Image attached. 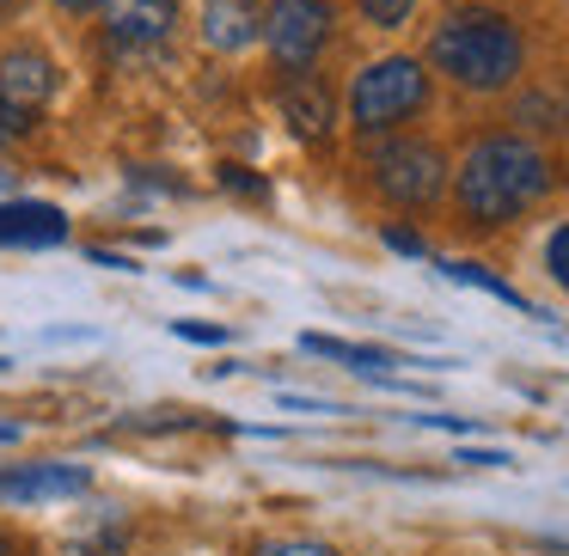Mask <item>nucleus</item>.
I'll return each mask as SVG.
<instances>
[{
  "instance_id": "6e6552de",
  "label": "nucleus",
  "mask_w": 569,
  "mask_h": 556,
  "mask_svg": "<svg viewBox=\"0 0 569 556\" xmlns=\"http://www.w3.org/2000/svg\"><path fill=\"white\" fill-rule=\"evenodd\" d=\"M276 111H282V123L295 129L307 148H325V141L337 135V99L312 68L307 74H288V87L276 92Z\"/></svg>"
},
{
  "instance_id": "423d86ee",
  "label": "nucleus",
  "mask_w": 569,
  "mask_h": 556,
  "mask_svg": "<svg viewBox=\"0 0 569 556\" xmlns=\"http://www.w3.org/2000/svg\"><path fill=\"white\" fill-rule=\"evenodd\" d=\"M99 13H104V38H111V50L148 55V50H160V43L172 38L178 0H104Z\"/></svg>"
},
{
  "instance_id": "aec40b11",
  "label": "nucleus",
  "mask_w": 569,
  "mask_h": 556,
  "mask_svg": "<svg viewBox=\"0 0 569 556\" xmlns=\"http://www.w3.org/2000/svg\"><path fill=\"white\" fill-rule=\"evenodd\" d=\"M172 336H184V343H227L221 324H190V319H178V324H172Z\"/></svg>"
},
{
  "instance_id": "393cba45",
  "label": "nucleus",
  "mask_w": 569,
  "mask_h": 556,
  "mask_svg": "<svg viewBox=\"0 0 569 556\" xmlns=\"http://www.w3.org/2000/svg\"><path fill=\"white\" fill-rule=\"evenodd\" d=\"M13 441H26V428L19 422H0V446H13Z\"/></svg>"
},
{
  "instance_id": "2eb2a0df",
  "label": "nucleus",
  "mask_w": 569,
  "mask_h": 556,
  "mask_svg": "<svg viewBox=\"0 0 569 556\" xmlns=\"http://www.w3.org/2000/svg\"><path fill=\"white\" fill-rule=\"evenodd\" d=\"M539 263H545V275H551V282L569 294V221H557L551 233H545V245H539Z\"/></svg>"
},
{
  "instance_id": "0eeeda50",
  "label": "nucleus",
  "mask_w": 569,
  "mask_h": 556,
  "mask_svg": "<svg viewBox=\"0 0 569 556\" xmlns=\"http://www.w3.org/2000/svg\"><path fill=\"white\" fill-rule=\"evenodd\" d=\"M197 38L214 55H246L263 43V7L258 0H197Z\"/></svg>"
},
{
  "instance_id": "39448f33",
  "label": "nucleus",
  "mask_w": 569,
  "mask_h": 556,
  "mask_svg": "<svg viewBox=\"0 0 569 556\" xmlns=\"http://www.w3.org/2000/svg\"><path fill=\"white\" fill-rule=\"evenodd\" d=\"M337 38V7L331 0H270L263 7V50L282 74H307Z\"/></svg>"
},
{
  "instance_id": "f03ea898",
  "label": "nucleus",
  "mask_w": 569,
  "mask_h": 556,
  "mask_svg": "<svg viewBox=\"0 0 569 556\" xmlns=\"http://www.w3.org/2000/svg\"><path fill=\"white\" fill-rule=\"evenodd\" d=\"M429 68L441 80H453L459 92L496 99L527 74V38L496 7H453L429 38Z\"/></svg>"
},
{
  "instance_id": "5701e85b",
  "label": "nucleus",
  "mask_w": 569,
  "mask_h": 556,
  "mask_svg": "<svg viewBox=\"0 0 569 556\" xmlns=\"http://www.w3.org/2000/svg\"><path fill=\"white\" fill-rule=\"evenodd\" d=\"M417 422H429V428H453V434H466V428H471L466 416H417Z\"/></svg>"
},
{
  "instance_id": "ddd939ff",
  "label": "nucleus",
  "mask_w": 569,
  "mask_h": 556,
  "mask_svg": "<svg viewBox=\"0 0 569 556\" xmlns=\"http://www.w3.org/2000/svg\"><path fill=\"white\" fill-rule=\"evenodd\" d=\"M435 270L453 275V282H466V287H483L490 300H502V306H515V312H532V300H527V294H515V287H508L502 275H490L483 263H453V257H447V263H435Z\"/></svg>"
},
{
  "instance_id": "412c9836",
  "label": "nucleus",
  "mask_w": 569,
  "mask_h": 556,
  "mask_svg": "<svg viewBox=\"0 0 569 556\" xmlns=\"http://www.w3.org/2000/svg\"><path fill=\"white\" fill-rule=\"evenodd\" d=\"M453 465H478V471H496V465H508V453H478V446H466V453H453Z\"/></svg>"
},
{
  "instance_id": "f3484780",
  "label": "nucleus",
  "mask_w": 569,
  "mask_h": 556,
  "mask_svg": "<svg viewBox=\"0 0 569 556\" xmlns=\"http://www.w3.org/2000/svg\"><path fill=\"white\" fill-rule=\"evenodd\" d=\"M31 129H38V111H26V104H13L7 92H0V148H19Z\"/></svg>"
},
{
  "instance_id": "f8f14e48",
  "label": "nucleus",
  "mask_w": 569,
  "mask_h": 556,
  "mask_svg": "<svg viewBox=\"0 0 569 556\" xmlns=\"http://www.w3.org/2000/svg\"><path fill=\"white\" fill-rule=\"evenodd\" d=\"M307 355H325V361H343L349 373H368V380H386V367H398L392 348H373V343H337V336H300Z\"/></svg>"
},
{
  "instance_id": "b1692460",
  "label": "nucleus",
  "mask_w": 569,
  "mask_h": 556,
  "mask_svg": "<svg viewBox=\"0 0 569 556\" xmlns=\"http://www.w3.org/2000/svg\"><path fill=\"white\" fill-rule=\"evenodd\" d=\"M56 7H62V13H99L104 0H56Z\"/></svg>"
},
{
  "instance_id": "a211bd4d",
  "label": "nucleus",
  "mask_w": 569,
  "mask_h": 556,
  "mask_svg": "<svg viewBox=\"0 0 569 556\" xmlns=\"http://www.w3.org/2000/svg\"><path fill=\"white\" fill-rule=\"evenodd\" d=\"M221 184L239 190V196H270V190H263V178H251L246 165H221Z\"/></svg>"
},
{
  "instance_id": "20e7f679",
  "label": "nucleus",
  "mask_w": 569,
  "mask_h": 556,
  "mask_svg": "<svg viewBox=\"0 0 569 556\" xmlns=\"http://www.w3.org/2000/svg\"><path fill=\"white\" fill-rule=\"evenodd\" d=\"M447 184H453V160H447V148L429 135H386L380 148L368 153V190L386 209L429 214L447 202Z\"/></svg>"
},
{
  "instance_id": "dca6fc26",
  "label": "nucleus",
  "mask_w": 569,
  "mask_h": 556,
  "mask_svg": "<svg viewBox=\"0 0 569 556\" xmlns=\"http://www.w3.org/2000/svg\"><path fill=\"white\" fill-rule=\"evenodd\" d=\"M251 556H343L337 544H325V538H263V544H251Z\"/></svg>"
},
{
  "instance_id": "f257e3e1",
  "label": "nucleus",
  "mask_w": 569,
  "mask_h": 556,
  "mask_svg": "<svg viewBox=\"0 0 569 556\" xmlns=\"http://www.w3.org/2000/svg\"><path fill=\"white\" fill-rule=\"evenodd\" d=\"M453 214L466 233H502V226L527 221L545 196L557 190V165L539 141L527 135H478L453 165Z\"/></svg>"
},
{
  "instance_id": "cd10ccee",
  "label": "nucleus",
  "mask_w": 569,
  "mask_h": 556,
  "mask_svg": "<svg viewBox=\"0 0 569 556\" xmlns=\"http://www.w3.org/2000/svg\"><path fill=\"white\" fill-rule=\"evenodd\" d=\"M563 129H569V99H563Z\"/></svg>"
},
{
  "instance_id": "9b49d317",
  "label": "nucleus",
  "mask_w": 569,
  "mask_h": 556,
  "mask_svg": "<svg viewBox=\"0 0 569 556\" xmlns=\"http://www.w3.org/2000/svg\"><path fill=\"white\" fill-rule=\"evenodd\" d=\"M68 239V214L50 209V202H0V245H62Z\"/></svg>"
},
{
  "instance_id": "9d476101",
  "label": "nucleus",
  "mask_w": 569,
  "mask_h": 556,
  "mask_svg": "<svg viewBox=\"0 0 569 556\" xmlns=\"http://www.w3.org/2000/svg\"><path fill=\"white\" fill-rule=\"evenodd\" d=\"M92 489V465H19L0 471V502H74V495Z\"/></svg>"
},
{
  "instance_id": "4be33fe9",
  "label": "nucleus",
  "mask_w": 569,
  "mask_h": 556,
  "mask_svg": "<svg viewBox=\"0 0 569 556\" xmlns=\"http://www.w3.org/2000/svg\"><path fill=\"white\" fill-rule=\"evenodd\" d=\"M87 263H104V270H141L136 257H117V251H99V245H87Z\"/></svg>"
},
{
  "instance_id": "6ab92c4d",
  "label": "nucleus",
  "mask_w": 569,
  "mask_h": 556,
  "mask_svg": "<svg viewBox=\"0 0 569 556\" xmlns=\"http://www.w3.org/2000/svg\"><path fill=\"white\" fill-rule=\"evenodd\" d=\"M380 239H386L392 251H405V257H429V245H422V239L410 233V226H380Z\"/></svg>"
},
{
  "instance_id": "bb28decb",
  "label": "nucleus",
  "mask_w": 569,
  "mask_h": 556,
  "mask_svg": "<svg viewBox=\"0 0 569 556\" xmlns=\"http://www.w3.org/2000/svg\"><path fill=\"white\" fill-rule=\"evenodd\" d=\"M13 7H19V0H0V19H7V13H13Z\"/></svg>"
},
{
  "instance_id": "a878e982",
  "label": "nucleus",
  "mask_w": 569,
  "mask_h": 556,
  "mask_svg": "<svg viewBox=\"0 0 569 556\" xmlns=\"http://www.w3.org/2000/svg\"><path fill=\"white\" fill-rule=\"evenodd\" d=\"M0 556H13V538H7V532H0Z\"/></svg>"
},
{
  "instance_id": "4468645a",
  "label": "nucleus",
  "mask_w": 569,
  "mask_h": 556,
  "mask_svg": "<svg viewBox=\"0 0 569 556\" xmlns=\"http://www.w3.org/2000/svg\"><path fill=\"white\" fill-rule=\"evenodd\" d=\"M417 7H422V0H356L361 26H373V31H405Z\"/></svg>"
},
{
  "instance_id": "1a4fd4ad",
  "label": "nucleus",
  "mask_w": 569,
  "mask_h": 556,
  "mask_svg": "<svg viewBox=\"0 0 569 556\" xmlns=\"http://www.w3.org/2000/svg\"><path fill=\"white\" fill-rule=\"evenodd\" d=\"M0 92L13 104H26V111H38V104H50L62 92V68L38 43H7L0 50Z\"/></svg>"
},
{
  "instance_id": "7ed1b4c3",
  "label": "nucleus",
  "mask_w": 569,
  "mask_h": 556,
  "mask_svg": "<svg viewBox=\"0 0 569 556\" xmlns=\"http://www.w3.org/2000/svg\"><path fill=\"white\" fill-rule=\"evenodd\" d=\"M429 99H435L429 62H417V55H380V62H368L349 80L343 117L361 141H373V135H398L405 123H417L429 111Z\"/></svg>"
}]
</instances>
